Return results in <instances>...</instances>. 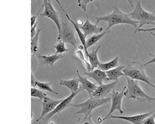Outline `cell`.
<instances>
[{"label": "cell", "mask_w": 155, "mask_h": 124, "mask_svg": "<svg viewBox=\"0 0 155 124\" xmlns=\"http://www.w3.org/2000/svg\"><path fill=\"white\" fill-rule=\"evenodd\" d=\"M92 114L87 116H85L82 118H79L78 120L77 124H100L94 123L92 119Z\"/></svg>", "instance_id": "obj_28"}, {"label": "cell", "mask_w": 155, "mask_h": 124, "mask_svg": "<svg viewBox=\"0 0 155 124\" xmlns=\"http://www.w3.org/2000/svg\"><path fill=\"white\" fill-rule=\"evenodd\" d=\"M153 31H155V27L151 28L150 29H143L141 28L139 29L137 32H152Z\"/></svg>", "instance_id": "obj_34"}, {"label": "cell", "mask_w": 155, "mask_h": 124, "mask_svg": "<svg viewBox=\"0 0 155 124\" xmlns=\"http://www.w3.org/2000/svg\"><path fill=\"white\" fill-rule=\"evenodd\" d=\"M113 7V10L111 13L104 16L96 17V23L97 24L101 21L106 22L108 27L105 31H109L112 27L121 24L131 25L134 27L135 30L137 28L138 21L131 19L130 14H126L121 11L117 5L114 6Z\"/></svg>", "instance_id": "obj_1"}, {"label": "cell", "mask_w": 155, "mask_h": 124, "mask_svg": "<svg viewBox=\"0 0 155 124\" xmlns=\"http://www.w3.org/2000/svg\"><path fill=\"white\" fill-rule=\"evenodd\" d=\"M61 40L75 48L78 45L75 32L70 24L66 21H62L61 23L60 33L58 34V41Z\"/></svg>", "instance_id": "obj_6"}, {"label": "cell", "mask_w": 155, "mask_h": 124, "mask_svg": "<svg viewBox=\"0 0 155 124\" xmlns=\"http://www.w3.org/2000/svg\"><path fill=\"white\" fill-rule=\"evenodd\" d=\"M142 124H155V114L153 113L146 118Z\"/></svg>", "instance_id": "obj_29"}, {"label": "cell", "mask_w": 155, "mask_h": 124, "mask_svg": "<svg viewBox=\"0 0 155 124\" xmlns=\"http://www.w3.org/2000/svg\"><path fill=\"white\" fill-rule=\"evenodd\" d=\"M84 74L93 79L99 85L102 84L104 81L107 82V77L106 72L98 69L85 72Z\"/></svg>", "instance_id": "obj_16"}, {"label": "cell", "mask_w": 155, "mask_h": 124, "mask_svg": "<svg viewBox=\"0 0 155 124\" xmlns=\"http://www.w3.org/2000/svg\"><path fill=\"white\" fill-rule=\"evenodd\" d=\"M150 34L152 36H153L154 37V38H155V33L153 32H151Z\"/></svg>", "instance_id": "obj_37"}, {"label": "cell", "mask_w": 155, "mask_h": 124, "mask_svg": "<svg viewBox=\"0 0 155 124\" xmlns=\"http://www.w3.org/2000/svg\"><path fill=\"white\" fill-rule=\"evenodd\" d=\"M153 113L152 112L131 116L111 115L107 119H117L124 120L133 124H142L144 120Z\"/></svg>", "instance_id": "obj_12"}, {"label": "cell", "mask_w": 155, "mask_h": 124, "mask_svg": "<svg viewBox=\"0 0 155 124\" xmlns=\"http://www.w3.org/2000/svg\"><path fill=\"white\" fill-rule=\"evenodd\" d=\"M56 52L55 54H63L68 51L70 49L66 47L65 43L60 40L58 41L57 43L54 46Z\"/></svg>", "instance_id": "obj_26"}, {"label": "cell", "mask_w": 155, "mask_h": 124, "mask_svg": "<svg viewBox=\"0 0 155 124\" xmlns=\"http://www.w3.org/2000/svg\"><path fill=\"white\" fill-rule=\"evenodd\" d=\"M80 83L78 79L75 78L69 80H61L60 82L61 85L66 87L71 93H75L82 90H83L81 86H80Z\"/></svg>", "instance_id": "obj_17"}, {"label": "cell", "mask_w": 155, "mask_h": 124, "mask_svg": "<svg viewBox=\"0 0 155 124\" xmlns=\"http://www.w3.org/2000/svg\"><path fill=\"white\" fill-rule=\"evenodd\" d=\"M118 83L119 81H114L110 83L106 84L103 83L99 85L92 94L91 96L99 98L107 97Z\"/></svg>", "instance_id": "obj_11"}, {"label": "cell", "mask_w": 155, "mask_h": 124, "mask_svg": "<svg viewBox=\"0 0 155 124\" xmlns=\"http://www.w3.org/2000/svg\"><path fill=\"white\" fill-rule=\"evenodd\" d=\"M77 24L79 26H81L84 24L83 21L82 20H78L77 21Z\"/></svg>", "instance_id": "obj_36"}, {"label": "cell", "mask_w": 155, "mask_h": 124, "mask_svg": "<svg viewBox=\"0 0 155 124\" xmlns=\"http://www.w3.org/2000/svg\"><path fill=\"white\" fill-rule=\"evenodd\" d=\"M74 54L76 57L78 58L82 61L84 66L88 72L91 71V66H90L89 62L86 59L82 51L81 50H78L74 52Z\"/></svg>", "instance_id": "obj_25"}, {"label": "cell", "mask_w": 155, "mask_h": 124, "mask_svg": "<svg viewBox=\"0 0 155 124\" xmlns=\"http://www.w3.org/2000/svg\"><path fill=\"white\" fill-rule=\"evenodd\" d=\"M119 57H115L113 59L106 63H101L98 66V69L106 72L118 67Z\"/></svg>", "instance_id": "obj_21"}, {"label": "cell", "mask_w": 155, "mask_h": 124, "mask_svg": "<svg viewBox=\"0 0 155 124\" xmlns=\"http://www.w3.org/2000/svg\"><path fill=\"white\" fill-rule=\"evenodd\" d=\"M126 88L125 86L120 92H116L114 89L112 91L111 96V105L109 113L102 120L104 121L116 110H118L121 114L124 113L122 108L123 99L124 96V92Z\"/></svg>", "instance_id": "obj_8"}, {"label": "cell", "mask_w": 155, "mask_h": 124, "mask_svg": "<svg viewBox=\"0 0 155 124\" xmlns=\"http://www.w3.org/2000/svg\"><path fill=\"white\" fill-rule=\"evenodd\" d=\"M62 100H57L48 96L45 97L42 102V110L40 116L36 120L38 122L46 115L52 112Z\"/></svg>", "instance_id": "obj_10"}, {"label": "cell", "mask_w": 155, "mask_h": 124, "mask_svg": "<svg viewBox=\"0 0 155 124\" xmlns=\"http://www.w3.org/2000/svg\"><path fill=\"white\" fill-rule=\"evenodd\" d=\"M124 67V65L119 66L106 72L107 77V82L119 81V79L124 75L123 71Z\"/></svg>", "instance_id": "obj_18"}, {"label": "cell", "mask_w": 155, "mask_h": 124, "mask_svg": "<svg viewBox=\"0 0 155 124\" xmlns=\"http://www.w3.org/2000/svg\"><path fill=\"white\" fill-rule=\"evenodd\" d=\"M44 8V6L43 5L41 8H40V9L39 10L38 12H37V14L34 15L32 16L31 17V27L33 26L37 22L36 21V19L37 18V17L39 15L40 13V12L41 11V10L43 8Z\"/></svg>", "instance_id": "obj_31"}, {"label": "cell", "mask_w": 155, "mask_h": 124, "mask_svg": "<svg viewBox=\"0 0 155 124\" xmlns=\"http://www.w3.org/2000/svg\"><path fill=\"white\" fill-rule=\"evenodd\" d=\"M144 64L140 61H127L123 69L125 77L132 80L143 82L155 89V85L147 76L145 69Z\"/></svg>", "instance_id": "obj_2"}, {"label": "cell", "mask_w": 155, "mask_h": 124, "mask_svg": "<svg viewBox=\"0 0 155 124\" xmlns=\"http://www.w3.org/2000/svg\"><path fill=\"white\" fill-rule=\"evenodd\" d=\"M43 5L44 10L41 16L46 17L54 22L57 28L59 34L61 28L59 12L55 9L50 0H44Z\"/></svg>", "instance_id": "obj_7"}, {"label": "cell", "mask_w": 155, "mask_h": 124, "mask_svg": "<svg viewBox=\"0 0 155 124\" xmlns=\"http://www.w3.org/2000/svg\"><path fill=\"white\" fill-rule=\"evenodd\" d=\"M49 124H54V123L52 122H50L49 123Z\"/></svg>", "instance_id": "obj_39"}, {"label": "cell", "mask_w": 155, "mask_h": 124, "mask_svg": "<svg viewBox=\"0 0 155 124\" xmlns=\"http://www.w3.org/2000/svg\"><path fill=\"white\" fill-rule=\"evenodd\" d=\"M153 14L155 15V9L154 10L153 12Z\"/></svg>", "instance_id": "obj_38"}, {"label": "cell", "mask_w": 155, "mask_h": 124, "mask_svg": "<svg viewBox=\"0 0 155 124\" xmlns=\"http://www.w3.org/2000/svg\"><path fill=\"white\" fill-rule=\"evenodd\" d=\"M38 57L43 60L44 64L49 65L53 69L54 65L56 62L64 58V56L62 54L55 53L54 54L48 55L39 54L38 55Z\"/></svg>", "instance_id": "obj_19"}, {"label": "cell", "mask_w": 155, "mask_h": 124, "mask_svg": "<svg viewBox=\"0 0 155 124\" xmlns=\"http://www.w3.org/2000/svg\"><path fill=\"white\" fill-rule=\"evenodd\" d=\"M31 85L32 87L36 88L35 84L36 80H35L32 73H31Z\"/></svg>", "instance_id": "obj_35"}, {"label": "cell", "mask_w": 155, "mask_h": 124, "mask_svg": "<svg viewBox=\"0 0 155 124\" xmlns=\"http://www.w3.org/2000/svg\"><path fill=\"white\" fill-rule=\"evenodd\" d=\"M51 82H43L36 81L35 86H37L40 90L52 93L56 95H58V93L54 91L51 87Z\"/></svg>", "instance_id": "obj_24"}, {"label": "cell", "mask_w": 155, "mask_h": 124, "mask_svg": "<svg viewBox=\"0 0 155 124\" xmlns=\"http://www.w3.org/2000/svg\"><path fill=\"white\" fill-rule=\"evenodd\" d=\"M125 77L127 85L124 94L127 100L133 99L140 102L149 103L155 101V97H151L147 94L141 88L137 81Z\"/></svg>", "instance_id": "obj_3"}, {"label": "cell", "mask_w": 155, "mask_h": 124, "mask_svg": "<svg viewBox=\"0 0 155 124\" xmlns=\"http://www.w3.org/2000/svg\"><path fill=\"white\" fill-rule=\"evenodd\" d=\"M130 15L131 19L139 23V26L134 31L135 34L139 29L146 25H155V15L142 7L140 1H136L135 6Z\"/></svg>", "instance_id": "obj_4"}, {"label": "cell", "mask_w": 155, "mask_h": 124, "mask_svg": "<svg viewBox=\"0 0 155 124\" xmlns=\"http://www.w3.org/2000/svg\"><path fill=\"white\" fill-rule=\"evenodd\" d=\"M149 55L152 57V59L144 64L145 67L150 64L155 63V54L150 53Z\"/></svg>", "instance_id": "obj_33"}, {"label": "cell", "mask_w": 155, "mask_h": 124, "mask_svg": "<svg viewBox=\"0 0 155 124\" xmlns=\"http://www.w3.org/2000/svg\"><path fill=\"white\" fill-rule=\"evenodd\" d=\"M76 73L78 77V80L81 84V87L83 90H86L87 92L89 97L91 96L92 94L96 90L97 86L96 84L89 81L86 77L81 75L78 70H76Z\"/></svg>", "instance_id": "obj_15"}, {"label": "cell", "mask_w": 155, "mask_h": 124, "mask_svg": "<svg viewBox=\"0 0 155 124\" xmlns=\"http://www.w3.org/2000/svg\"><path fill=\"white\" fill-rule=\"evenodd\" d=\"M31 96L40 100H43L47 96V94L41 90L36 88L32 87L31 89Z\"/></svg>", "instance_id": "obj_27"}, {"label": "cell", "mask_w": 155, "mask_h": 124, "mask_svg": "<svg viewBox=\"0 0 155 124\" xmlns=\"http://www.w3.org/2000/svg\"><path fill=\"white\" fill-rule=\"evenodd\" d=\"M41 29L38 30L35 35L31 39V54L32 58L36 59L35 56L38 52L39 40Z\"/></svg>", "instance_id": "obj_22"}, {"label": "cell", "mask_w": 155, "mask_h": 124, "mask_svg": "<svg viewBox=\"0 0 155 124\" xmlns=\"http://www.w3.org/2000/svg\"><path fill=\"white\" fill-rule=\"evenodd\" d=\"M86 16L87 19L84 23L83 25L79 26L80 28L83 31L86 38L88 35L93 34H98L101 32L103 29V28L98 27L97 24L96 23L93 24L91 23L89 20L87 14Z\"/></svg>", "instance_id": "obj_14"}, {"label": "cell", "mask_w": 155, "mask_h": 124, "mask_svg": "<svg viewBox=\"0 0 155 124\" xmlns=\"http://www.w3.org/2000/svg\"><path fill=\"white\" fill-rule=\"evenodd\" d=\"M109 31H105L101 34H95L90 37L86 40V46L88 49L89 47L92 46L98 41Z\"/></svg>", "instance_id": "obj_23"}, {"label": "cell", "mask_w": 155, "mask_h": 124, "mask_svg": "<svg viewBox=\"0 0 155 124\" xmlns=\"http://www.w3.org/2000/svg\"><path fill=\"white\" fill-rule=\"evenodd\" d=\"M82 91H83V90H81L75 93H71V94L67 97L62 99V101L52 112L44 117V118H43L44 120L48 121L55 115L61 113V112L69 107H71L72 104L71 103L73 99L78 94Z\"/></svg>", "instance_id": "obj_9"}, {"label": "cell", "mask_w": 155, "mask_h": 124, "mask_svg": "<svg viewBox=\"0 0 155 124\" xmlns=\"http://www.w3.org/2000/svg\"><path fill=\"white\" fill-rule=\"evenodd\" d=\"M38 22L37 21L34 25L31 27V39L37 33L38 30H37Z\"/></svg>", "instance_id": "obj_32"}, {"label": "cell", "mask_w": 155, "mask_h": 124, "mask_svg": "<svg viewBox=\"0 0 155 124\" xmlns=\"http://www.w3.org/2000/svg\"><path fill=\"white\" fill-rule=\"evenodd\" d=\"M56 2H57L61 8L62 9L63 13L65 15L68 19L71 22L74 27L78 35L80 40L84 47L85 54L87 57L89 52L86 46V37L84 36L83 33L82 32L81 29L80 28L78 25L71 19L69 15L67 13L66 10L63 8L59 1H56Z\"/></svg>", "instance_id": "obj_13"}, {"label": "cell", "mask_w": 155, "mask_h": 124, "mask_svg": "<svg viewBox=\"0 0 155 124\" xmlns=\"http://www.w3.org/2000/svg\"><path fill=\"white\" fill-rule=\"evenodd\" d=\"M111 101V97L99 98L91 96L82 103L77 104H72L71 107L80 109L79 110L76 112L75 115L84 114L85 116H87L91 115L92 111L95 109L109 103Z\"/></svg>", "instance_id": "obj_5"}, {"label": "cell", "mask_w": 155, "mask_h": 124, "mask_svg": "<svg viewBox=\"0 0 155 124\" xmlns=\"http://www.w3.org/2000/svg\"><path fill=\"white\" fill-rule=\"evenodd\" d=\"M101 47V46L100 45L96 49L93 48L91 52H88L87 58L88 59L89 63L91 66V71L98 68L101 63L98 57V52Z\"/></svg>", "instance_id": "obj_20"}, {"label": "cell", "mask_w": 155, "mask_h": 124, "mask_svg": "<svg viewBox=\"0 0 155 124\" xmlns=\"http://www.w3.org/2000/svg\"><path fill=\"white\" fill-rule=\"evenodd\" d=\"M93 1H78V3L79 7H81L84 11H86L87 4Z\"/></svg>", "instance_id": "obj_30"}]
</instances>
